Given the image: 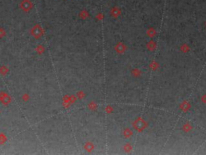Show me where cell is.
<instances>
[{
	"label": "cell",
	"instance_id": "1",
	"mask_svg": "<svg viewBox=\"0 0 206 155\" xmlns=\"http://www.w3.org/2000/svg\"><path fill=\"white\" fill-rule=\"evenodd\" d=\"M30 33L35 39H39L44 35V29H43V28L40 24H35L31 29Z\"/></svg>",
	"mask_w": 206,
	"mask_h": 155
},
{
	"label": "cell",
	"instance_id": "2",
	"mask_svg": "<svg viewBox=\"0 0 206 155\" xmlns=\"http://www.w3.org/2000/svg\"><path fill=\"white\" fill-rule=\"evenodd\" d=\"M20 7L24 12H28L32 9L33 3L31 0H22L20 4Z\"/></svg>",
	"mask_w": 206,
	"mask_h": 155
},
{
	"label": "cell",
	"instance_id": "3",
	"mask_svg": "<svg viewBox=\"0 0 206 155\" xmlns=\"http://www.w3.org/2000/svg\"><path fill=\"white\" fill-rule=\"evenodd\" d=\"M0 102L5 106L8 105L11 102V98L9 94L5 93L4 91H1L0 92Z\"/></svg>",
	"mask_w": 206,
	"mask_h": 155
},
{
	"label": "cell",
	"instance_id": "4",
	"mask_svg": "<svg viewBox=\"0 0 206 155\" xmlns=\"http://www.w3.org/2000/svg\"><path fill=\"white\" fill-rule=\"evenodd\" d=\"M44 50H45V48L42 45H38L36 46V48H35V52H36L39 55L43 54V53H44Z\"/></svg>",
	"mask_w": 206,
	"mask_h": 155
},
{
	"label": "cell",
	"instance_id": "5",
	"mask_svg": "<svg viewBox=\"0 0 206 155\" xmlns=\"http://www.w3.org/2000/svg\"><path fill=\"white\" fill-rule=\"evenodd\" d=\"M9 71V69L6 65H2L0 66V74L3 75V76H5V75L7 74Z\"/></svg>",
	"mask_w": 206,
	"mask_h": 155
},
{
	"label": "cell",
	"instance_id": "6",
	"mask_svg": "<svg viewBox=\"0 0 206 155\" xmlns=\"http://www.w3.org/2000/svg\"><path fill=\"white\" fill-rule=\"evenodd\" d=\"M7 140V136L4 133H0V145H4Z\"/></svg>",
	"mask_w": 206,
	"mask_h": 155
},
{
	"label": "cell",
	"instance_id": "7",
	"mask_svg": "<svg viewBox=\"0 0 206 155\" xmlns=\"http://www.w3.org/2000/svg\"><path fill=\"white\" fill-rule=\"evenodd\" d=\"M21 99H22V100H23V102H27V101L29 100L30 96H29V94H28L25 93V94H23V95H22V97H21Z\"/></svg>",
	"mask_w": 206,
	"mask_h": 155
},
{
	"label": "cell",
	"instance_id": "8",
	"mask_svg": "<svg viewBox=\"0 0 206 155\" xmlns=\"http://www.w3.org/2000/svg\"><path fill=\"white\" fill-rule=\"evenodd\" d=\"M79 16H80L81 18H82V19H85L86 17L88 16V12H87V11H81V12H80V15H79Z\"/></svg>",
	"mask_w": 206,
	"mask_h": 155
},
{
	"label": "cell",
	"instance_id": "9",
	"mask_svg": "<svg viewBox=\"0 0 206 155\" xmlns=\"http://www.w3.org/2000/svg\"><path fill=\"white\" fill-rule=\"evenodd\" d=\"M6 36V31L3 28H0V39L3 38Z\"/></svg>",
	"mask_w": 206,
	"mask_h": 155
},
{
	"label": "cell",
	"instance_id": "10",
	"mask_svg": "<svg viewBox=\"0 0 206 155\" xmlns=\"http://www.w3.org/2000/svg\"><path fill=\"white\" fill-rule=\"evenodd\" d=\"M85 149L86 150H88V151L91 150V149H92V145H91L90 143H86L85 145Z\"/></svg>",
	"mask_w": 206,
	"mask_h": 155
},
{
	"label": "cell",
	"instance_id": "11",
	"mask_svg": "<svg viewBox=\"0 0 206 155\" xmlns=\"http://www.w3.org/2000/svg\"><path fill=\"white\" fill-rule=\"evenodd\" d=\"M0 113H1V112H0Z\"/></svg>",
	"mask_w": 206,
	"mask_h": 155
}]
</instances>
